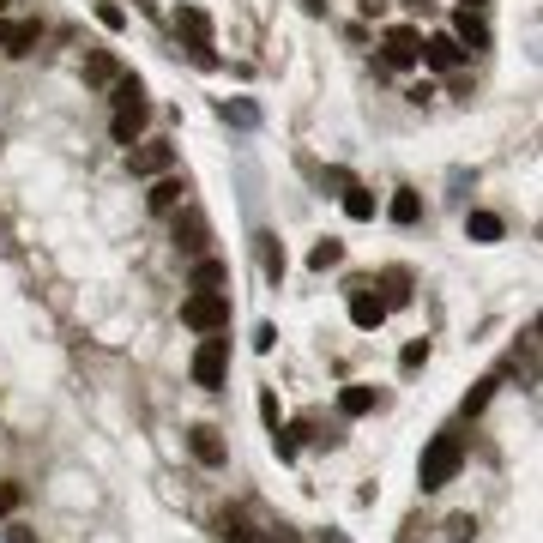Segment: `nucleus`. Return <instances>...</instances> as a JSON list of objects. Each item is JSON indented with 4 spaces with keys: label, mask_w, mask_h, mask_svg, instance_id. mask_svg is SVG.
<instances>
[{
    "label": "nucleus",
    "mask_w": 543,
    "mask_h": 543,
    "mask_svg": "<svg viewBox=\"0 0 543 543\" xmlns=\"http://www.w3.org/2000/svg\"><path fill=\"white\" fill-rule=\"evenodd\" d=\"M230 290H194L181 302V326L188 332H230Z\"/></svg>",
    "instance_id": "7ed1b4c3"
},
{
    "label": "nucleus",
    "mask_w": 543,
    "mask_h": 543,
    "mask_svg": "<svg viewBox=\"0 0 543 543\" xmlns=\"http://www.w3.org/2000/svg\"><path fill=\"white\" fill-rule=\"evenodd\" d=\"M224 278H230V266H224V260H212V254H200V260H194V290H218Z\"/></svg>",
    "instance_id": "a211bd4d"
},
{
    "label": "nucleus",
    "mask_w": 543,
    "mask_h": 543,
    "mask_svg": "<svg viewBox=\"0 0 543 543\" xmlns=\"http://www.w3.org/2000/svg\"><path fill=\"white\" fill-rule=\"evenodd\" d=\"M453 43L471 55V49H489V25H483V13L477 7H459L453 13Z\"/></svg>",
    "instance_id": "f8f14e48"
},
{
    "label": "nucleus",
    "mask_w": 543,
    "mask_h": 543,
    "mask_svg": "<svg viewBox=\"0 0 543 543\" xmlns=\"http://www.w3.org/2000/svg\"><path fill=\"white\" fill-rule=\"evenodd\" d=\"M447 537H453V543H471V537H477V519H471V513L447 519Z\"/></svg>",
    "instance_id": "a878e982"
},
{
    "label": "nucleus",
    "mask_w": 543,
    "mask_h": 543,
    "mask_svg": "<svg viewBox=\"0 0 543 543\" xmlns=\"http://www.w3.org/2000/svg\"><path fill=\"white\" fill-rule=\"evenodd\" d=\"M37 37H43V25H7V19H0V49H7V55H31Z\"/></svg>",
    "instance_id": "2eb2a0df"
},
{
    "label": "nucleus",
    "mask_w": 543,
    "mask_h": 543,
    "mask_svg": "<svg viewBox=\"0 0 543 543\" xmlns=\"http://www.w3.org/2000/svg\"><path fill=\"white\" fill-rule=\"evenodd\" d=\"M375 405H381L375 387H344V393H338V411H344V417H369Z\"/></svg>",
    "instance_id": "dca6fc26"
},
{
    "label": "nucleus",
    "mask_w": 543,
    "mask_h": 543,
    "mask_svg": "<svg viewBox=\"0 0 543 543\" xmlns=\"http://www.w3.org/2000/svg\"><path fill=\"white\" fill-rule=\"evenodd\" d=\"M224 381H230V332H200V350H194V387L224 393Z\"/></svg>",
    "instance_id": "f03ea898"
},
{
    "label": "nucleus",
    "mask_w": 543,
    "mask_h": 543,
    "mask_svg": "<svg viewBox=\"0 0 543 543\" xmlns=\"http://www.w3.org/2000/svg\"><path fill=\"white\" fill-rule=\"evenodd\" d=\"M145 127H151V103H145V97H127V103H115V121H109L115 145H139V139H145Z\"/></svg>",
    "instance_id": "6e6552de"
},
{
    "label": "nucleus",
    "mask_w": 543,
    "mask_h": 543,
    "mask_svg": "<svg viewBox=\"0 0 543 543\" xmlns=\"http://www.w3.org/2000/svg\"><path fill=\"white\" fill-rule=\"evenodd\" d=\"M308 266H314V272H332V266H344V242H338V236L314 242V248H308Z\"/></svg>",
    "instance_id": "f3484780"
},
{
    "label": "nucleus",
    "mask_w": 543,
    "mask_h": 543,
    "mask_svg": "<svg viewBox=\"0 0 543 543\" xmlns=\"http://www.w3.org/2000/svg\"><path fill=\"white\" fill-rule=\"evenodd\" d=\"M188 175H175V169H163V175H151V194H145V206H151V218H169L175 206H188Z\"/></svg>",
    "instance_id": "0eeeda50"
},
{
    "label": "nucleus",
    "mask_w": 543,
    "mask_h": 543,
    "mask_svg": "<svg viewBox=\"0 0 543 543\" xmlns=\"http://www.w3.org/2000/svg\"><path fill=\"white\" fill-rule=\"evenodd\" d=\"M423 362H429V344H411V350H405V375L423 369Z\"/></svg>",
    "instance_id": "c85d7f7f"
},
{
    "label": "nucleus",
    "mask_w": 543,
    "mask_h": 543,
    "mask_svg": "<svg viewBox=\"0 0 543 543\" xmlns=\"http://www.w3.org/2000/svg\"><path fill=\"white\" fill-rule=\"evenodd\" d=\"M489 399H495V381H477V387L465 393V405H459V411H465V417H477V411H483Z\"/></svg>",
    "instance_id": "393cba45"
},
{
    "label": "nucleus",
    "mask_w": 543,
    "mask_h": 543,
    "mask_svg": "<svg viewBox=\"0 0 543 543\" xmlns=\"http://www.w3.org/2000/svg\"><path fill=\"white\" fill-rule=\"evenodd\" d=\"M350 320H356L362 332H375V326L387 320V302H381V296H369V284H350Z\"/></svg>",
    "instance_id": "ddd939ff"
},
{
    "label": "nucleus",
    "mask_w": 543,
    "mask_h": 543,
    "mask_svg": "<svg viewBox=\"0 0 543 543\" xmlns=\"http://www.w3.org/2000/svg\"><path fill=\"white\" fill-rule=\"evenodd\" d=\"M387 284H393V290H387L381 302H387V308H405V302H411V272H399V266H393V272H387Z\"/></svg>",
    "instance_id": "5701e85b"
},
{
    "label": "nucleus",
    "mask_w": 543,
    "mask_h": 543,
    "mask_svg": "<svg viewBox=\"0 0 543 543\" xmlns=\"http://www.w3.org/2000/svg\"><path fill=\"white\" fill-rule=\"evenodd\" d=\"M387 218H393V224H417V218H423V200H417L411 188H399L393 206H387Z\"/></svg>",
    "instance_id": "aec40b11"
},
{
    "label": "nucleus",
    "mask_w": 543,
    "mask_h": 543,
    "mask_svg": "<svg viewBox=\"0 0 543 543\" xmlns=\"http://www.w3.org/2000/svg\"><path fill=\"white\" fill-rule=\"evenodd\" d=\"M465 236H477V242H501V218H495V212H471V218H465Z\"/></svg>",
    "instance_id": "4be33fe9"
},
{
    "label": "nucleus",
    "mask_w": 543,
    "mask_h": 543,
    "mask_svg": "<svg viewBox=\"0 0 543 543\" xmlns=\"http://www.w3.org/2000/svg\"><path fill=\"white\" fill-rule=\"evenodd\" d=\"M260 242H266V248H260V260H266V278L278 284V278H284V248H278L272 236H260Z\"/></svg>",
    "instance_id": "b1692460"
},
{
    "label": "nucleus",
    "mask_w": 543,
    "mask_h": 543,
    "mask_svg": "<svg viewBox=\"0 0 543 543\" xmlns=\"http://www.w3.org/2000/svg\"><path fill=\"white\" fill-rule=\"evenodd\" d=\"M344 212H350L356 224H369L381 206H375V194H369V188H350V194H344Z\"/></svg>",
    "instance_id": "412c9836"
},
{
    "label": "nucleus",
    "mask_w": 543,
    "mask_h": 543,
    "mask_svg": "<svg viewBox=\"0 0 543 543\" xmlns=\"http://www.w3.org/2000/svg\"><path fill=\"white\" fill-rule=\"evenodd\" d=\"M97 19H103V25H109V31H121V25H127V13H121V7H115V0H103V7H97Z\"/></svg>",
    "instance_id": "bb28decb"
},
{
    "label": "nucleus",
    "mask_w": 543,
    "mask_h": 543,
    "mask_svg": "<svg viewBox=\"0 0 543 543\" xmlns=\"http://www.w3.org/2000/svg\"><path fill=\"white\" fill-rule=\"evenodd\" d=\"M115 79H121V61H115L109 49H91V55H85V85H97V91H109Z\"/></svg>",
    "instance_id": "4468645a"
},
{
    "label": "nucleus",
    "mask_w": 543,
    "mask_h": 543,
    "mask_svg": "<svg viewBox=\"0 0 543 543\" xmlns=\"http://www.w3.org/2000/svg\"><path fill=\"white\" fill-rule=\"evenodd\" d=\"M7 531H13V543H31V537H25V525H7Z\"/></svg>",
    "instance_id": "c756f323"
},
{
    "label": "nucleus",
    "mask_w": 543,
    "mask_h": 543,
    "mask_svg": "<svg viewBox=\"0 0 543 543\" xmlns=\"http://www.w3.org/2000/svg\"><path fill=\"white\" fill-rule=\"evenodd\" d=\"M19 507V483H0V519H7Z\"/></svg>",
    "instance_id": "cd10ccee"
},
{
    "label": "nucleus",
    "mask_w": 543,
    "mask_h": 543,
    "mask_svg": "<svg viewBox=\"0 0 543 543\" xmlns=\"http://www.w3.org/2000/svg\"><path fill=\"white\" fill-rule=\"evenodd\" d=\"M459 7H489V0H459Z\"/></svg>",
    "instance_id": "7c9ffc66"
},
{
    "label": "nucleus",
    "mask_w": 543,
    "mask_h": 543,
    "mask_svg": "<svg viewBox=\"0 0 543 543\" xmlns=\"http://www.w3.org/2000/svg\"><path fill=\"white\" fill-rule=\"evenodd\" d=\"M218 537H224V543H260V537H254V525H248L242 513H230V507L218 513Z\"/></svg>",
    "instance_id": "6ab92c4d"
},
{
    "label": "nucleus",
    "mask_w": 543,
    "mask_h": 543,
    "mask_svg": "<svg viewBox=\"0 0 543 543\" xmlns=\"http://www.w3.org/2000/svg\"><path fill=\"white\" fill-rule=\"evenodd\" d=\"M127 169H133L139 181H151V175L175 169V145H169V139H139V145H127Z\"/></svg>",
    "instance_id": "423d86ee"
},
{
    "label": "nucleus",
    "mask_w": 543,
    "mask_h": 543,
    "mask_svg": "<svg viewBox=\"0 0 543 543\" xmlns=\"http://www.w3.org/2000/svg\"><path fill=\"white\" fill-rule=\"evenodd\" d=\"M459 465H465V435H459V429H441V435L423 447V459H417V483H423V495L447 489V483L459 477Z\"/></svg>",
    "instance_id": "f257e3e1"
},
{
    "label": "nucleus",
    "mask_w": 543,
    "mask_h": 543,
    "mask_svg": "<svg viewBox=\"0 0 543 543\" xmlns=\"http://www.w3.org/2000/svg\"><path fill=\"white\" fill-rule=\"evenodd\" d=\"M423 61H429L435 73H459V67H465V49L453 43V31H435V37H423Z\"/></svg>",
    "instance_id": "9b49d317"
},
{
    "label": "nucleus",
    "mask_w": 543,
    "mask_h": 543,
    "mask_svg": "<svg viewBox=\"0 0 543 543\" xmlns=\"http://www.w3.org/2000/svg\"><path fill=\"white\" fill-rule=\"evenodd\" d=\"M169 218H175V224H169V236H175V254L200 260V254L212 248V218H206L200 206H175Z\"/></svg>",
    "instance_id": "20e7f679"
},
{
    "label": "nucleus",
    "mask_w": 543,
    "mask_h": 543,
    "mask_svg": "<svg viewBox=\"0 0 543 543\" xmlns=\"http://www.w3.org/2000/svg\"><path fill=\"white\" fill-rule=\"evenodd\" d=\"M381 61H387V67H417V61H423V31H417V25H387Z\"/></svg>",
    "instance_id": "39448f33"
},
{
    "label": "nucleus",
    "mask_w": 543,
    "mask_h": 543,
    "mask_svg": "<svg viewBox=\"0 0 543 543\" xmlns=\"http://www.w3.org/2000/svg\"><path fill=\"white\" fill-rule=\"evenodd\" d=\"M175 31L194 43V61H200V67H212V19H206L200 7H181V13H175Z\"/></svg>",
    "instance_id": "1a4fd4ad"
},
{
    "label": "nucleus",
    "mask_w": 543,
    "mask_h": 543,
    "mask_svg": "<svg viewBox=\"0 0 543 543\" xmlns=\"http://www.w3.org/2000/svg\"><path fill=\"white\" fill-rule=\"evenodd\" d=\"M0 19H7V0H0Z\"/></svg>",
    "instance_id": "2f4dec72"
},
{
    "label": "nucleus",
    "mask_w": 543,
    "mask_h": 543,
    "mask_svg": "<svg viewBox=\"0 0 543 543\" xmlns=\"http://www.w3.org/2000/svg\"><path fill=\"white\" fill-rule=\"evenodd\" d=\"M188 453H194L206 471H218V465L230 459V447H224V435H218L212 423H194V429H188Z\"/></svg>",
    "instance_id": "9d476101"
}]
</instances>
